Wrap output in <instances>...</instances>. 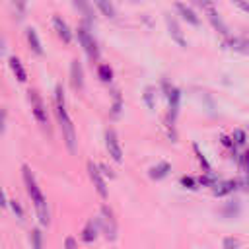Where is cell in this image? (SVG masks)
Here are the masks:
<instances>
[{"mask_svg": "<svg viewBox=\"0 0 249 249\" xmlns=\"http://www.w3.org/2000/svg\"><path fill=\"white\" fill-rule=\"evenodd\" d=\"M21 175H23V183H25V191L27 195L31 196V202L35 204V210H37V216H39V224L41 226H49L51 222V214H49V206H47V200L31 173V169L27 165H21Z\"/></svg>", "mask_w": 249, "mask_h": 249, "instance_id": "1", "label": "cell"}, {"mask_svg": "<svg viewBox=\"0 0 249 249\" xmlns=\"http://www.w3.org/2000/svg\"><path fill=\"white\" fill-rule=\"evenodd\" d=\"M54 107H56L54 111H56V119H58L64 142H66L68 150L74 152L76 150V130H74V124H72V121L68 117V111H66V101H64L62 86H56V89H54Z\"/></svg>", "mask_w": 249, "mask_h": 249, "instance_id": "2", "label": "cell"}, {"mask_svg": "<svg viewBox=\"0 0 249 249\" xmlns=\"http://www.w3.org/2000/svg\"><path fill=\"white\" fill-rule=\"evenodd\" d=\"M101 233L107 237V239H115L117 237V220H115V214L109 206H101V216H99V222H97Z\"/></svg>", "mask_w": 249, "mask_h": 249, "instance_id": "3", "label": "cell"}, {"mask_svg": "<svg viewBox=\"0 0 249 249\" xmlns=\"http://www.w3.org/2000/svg\"><path fill=\"white\" fill-rule=\"evenodd\" d=\"M27 93H29L31 111H33V115H35L37 123H39L41 126H49V115H47V107H45V103H43V99H41L39 91H37V89H29Z\"/></svg>", "mask_w": 249, "mask_h": 249, "instance_id": "4", "label": "cell"}, {"mask_svg": "<svg viewBox=\"0 0 249 249\" xmlns=\"http://www.w3.org/2000/svg\"><path fill=\"white\" fill-rule=\"evenodd\" d=\"M163 89H165V95H167V101H169V115H167V119H169V124H173L175 123V117L179 113L181 93H179V89L175 86H169L167 80H163Z\"/></svg>", "mask_w": 249, "mask_h": 249, "instance_id": "5", "label": "cell"}, {"mask_svg": "<svg viewBox=\"0 0 249 249\" xmlns=\"http://www.w3.org/2000/svg\"><path fill=\"white\" fill-rule=\"evenodd\" d=\"M78 41H80V45L84 47L86 54H88L91 60H97V56H99L97 43H95L93 35H91V33H89L86 27H78Z\"/></svg>", "mask_w": 249, "mask_h": 249, "instance_id": "6", "label": "cell"}, {"mask_svg": "<svg viewBox=\"0 0 249 249\" xmlns=\"http://www.w3.org/2000/svg\"><path fill=\"white\" fill-rule=\"evenodd\" d=\"M105 146H107V152L109 156L115 160V161H123V150H121V142H119V136L113 128H107L105 130Z\"/></svg>", "mask_w": 249, "mask_h": 249, "instance_id": "7", "label": "cell"}, {"mask_svg": "<svg viewBox=\"0 0 249 249\" xmlns=\"http://www.w3.org/2000/svg\"><path fill=\"white\" fill-rule=\"evenodd\" d=\"M88 171H89V179H91L95 191L99 193V196L101 198H107V185H105V179H103V175L99 171V165H95L93 161H89L88 163Z\"/></svg>", "mask_w": 249, "mask_h": 249, "instance_id": "8", "label": "cell"}, {"mask_svg": "<svg viewBox=\"0 0 249 249\" xmlns=\"http://www.w3.org/2000/svg\"><path fill=\"white\" fill-rule=\"evenodd\" d=\"M70 84H72L74 89H82L84 88V68H82L78 58H74L72 64H70Z\"/></svg>", "mask_w": 249, "mask_h": 249, "instance_id": "9", "label": "cell"}, {"mask_svg": "<svg viewBox=\"0 0 249 249\" xmlns=\"http://www.w3.org/2000/svg\"><path fill=\"white\" fill-rule=\"evenodd\" d=\"M53 25H54V31H56V35L64 41V43H70L72 41V31H70V27H68V23L60 18V16H54L53 18Z\"/></svg>", "mask_w": 249, "mask_h": 249, "instance_id": "10", "label": "cell"}, {"mask_svg": "<svg viewBox=\"0 0 249 249\" xmlns=\"http://www.w3.org/2000/svg\"><path fill=\"white\" fill-rule=\"evenodd\" d=\"M165 23H167V29H169V35H171V39L179 45V47H187V41H185V37H183V31H181V27H179V23L173 19V18H165Z\"/></svg>", "mask_w": 249, "mask_h": 249, "instance_id": "11", "label": "cell"}, {"mask_svg": "<svg viewBox=\"0 0 249 249\" xmlns=\"http://www.w3.org/2000/svg\"><path fill=\"white\" fill-rule=\"evenodd\" d=\"M175 8H177V12L181 14V18H183L187 23H191V25H198V23H200L198 16L195 14V10H193L191 6L183 4V2H177V4H175Z\"/></svg>", "mask_w": 249, "mask_h": 249, "instance_id": "12", "label": "cell"}, {"mask_svg": "<svg viewBox=\"0 0 249 249\" xmlns=\"http://www.w3.org/2000/svg\"><path fill=\"white\" fill-rule=\"evenodd\" d=\"M25 39H27V45L29 49L35 53V54H43V45H41V39L37 35V31L33 27H27L25 29Z\"/></svg>", "mask_w": 249, "mask_h": 249, "instance_id": "13", "label": "cell"}, {"mask_svg": "<svg viewBox=\"0 0 249 249\" xmlns=\"http://www.w3.org/2000/svg\"><path fill=\"white\" fill-rule=\"evenodd\" d=\"M237 181H222V183H216L214 187H212V193L216 195V196H226V195H230V193H233L235 189H237Z\"/></svg>", "mask_w": 249, "mask_h": 249, "instance_id": "14", "label": "cell"}, {"mask_svg": "<svg viewBox=\"0 0 249 249\" xmlns=\"http://www.w3.org/2000/svg\"><path fill=\"white\" fill-rule=\"evenodd\" d=\"M97 233H99V226H97L93 220H89V222L84 226V230H82V241L93 243V241L97 239Z\"/></svg>", "mask_w": 249, "mask_h": 249, "instance_id": "15", "label": "cell"}, {"mask_svg": "<svg viewBox=\"0 0 249 249\" xmlns=\"http://www.w3.org/2000/svg\"><path fill=\"white\" fill-rule=\"evenodd\" d=\"M8 64H10V70L16 74V78L19 82H25L27 80V72H25V68H23V64H21V60L18 56H10L8 58Z\"/></svg>", "mask_w": 249, "mask_h": 249, "instance_id": "16", "label": "cell"}, {"mask_svg": "<svg viewBox=\"0 0 249 249\" xmlns=\"http://www.w3.org/2000/svg\"><path fill=\"white\" fill-rule=\"evenodd\" d=\"M208 19L212 21V25H214V27H216V29H218V31H220V33H222L224 37H230L228 25H226V23H224V21L220 19V16H218V14H216V12H214V10L210 8V6H208Z\"/></svg>", "mask_w": 249, "mask_h": 249, "instance_id": "17", "label": "cell"}, {"mask_svg": "<svg viewBox=\"0 0 249 249\" xmlns=\"http://www.w3.org/2000/svg\"><path fill=\"white\" fill-rule=\"evenodd\" d=\"M169 171H171V165H169L167 161H160L158 165L150 167V173H148V175H150L152 179H163Z\"/></svg>", "mask_w": 249, "mask_h": 249, "instance_id": "18", "label": "cell"}, {"mask_svg": "<svg viewBox=\"0 0 249 249\" xmlns=\"http://www.w3.org/2000/svg\"><path fill=\"white\" fill-rule=\"evenodd\" d=\"M93 4L101 10L103 16H107V18H115V6H113L111 0H93Z\"/></svg>", "mask_w": 249, "mask_h": 249, "instance_id": "19", "label": "cell"}, {"mask_svg": "<svg viewBox=\"0 0 249 249\" xmlns=\"http://www.w3.org/2000/svg\"><path fill=\"white\" fill-rule=\"evenodd\" d=\"M228 45L235 51H241V53H249V41L241 39V37H230L228 39Z\"/></svg>", "mask_w": 249, "mask_h": 249, "instance_id": "20", "label": "cell"}, {"mask_svg": "<svg viewBox=\"0 0 249 249\" xmlns=\"http://www.w3.org/2000/svg\"><path fill=\"white\" fill-rule=\"evenodd\" d=\"M97 76H99L101 82L109 84V82L113 80V70H111V66H109V64H99V66H97Z\"/></svg>", "mask_w": 249, "mask_h": 249, "instance_id": "21", "label": "cell"}, {"mask_svg": "<svg viewBox=\"0 0 249 249\" xmlns=\"http://www.w3.org/2000/svg\"><path fill=\"white\" fill-rule=\"evenodd\" d=\"M29 241H31V249H43V233L39 228L31 230L29 233Z\"/></svg>", "mask_w": 249, "mask_h": 249, "instance_id": "22", "label": "cell"}, {"mask_svg": "<svg viewBox=\"0 0 249 249\" xmlns=\"http://www.w3.org/2000/svg\"><path fill=\"white\" fill-rule=\"evenodd\" d=\"M121 109H123V99H121V93L115 89V91H113V105H111V115H113V117H119V115H121Z\"/></svg>", "mask_w": 249, "mask_h": 249, "instance_id": "23", "label": "cell"}, {"mask_svg": "<svg viewBox=\"0 0 249 249\" xmlns=\"http://www.w3.org/2000/svg\"><path fill=\"white\" fill-rule=\"evenodd\" d=\"M193 150H195V154H196V160H198V161H200V165L204 167V171H206V173H210V163L206 161V158L202 156V152L198 150V146H196V144H193Z\"/></svg>", "mask_w": 249, "mask_h": 249, "instance_id": "24", "label": "cell"}, {"mask_svg": "<svg viewBox=\"0 0 249 249\" xmlns=\"http://www.w3.org/2000/svg\"><path fill=\"white\" fill-rule=\"evenodd\" d=\"M8 204H10L12 212L16 214V218H18V220H23V208H21V204H19L18 200H8Z\"/></svg>", "mask_w": 249, "mask_h": 249, "instance_id": "25", "label": "cell"}, {"mask_svg": "<svg viewBox=\"0 0 249 249\" xmlns=\"http://www.w3.org/2000/svg\"><path fill=\"white\" fill-rule=\"evenodd\" d=\"M196 183H200V185H204V187H214V185H216V177L210 175V173H208V175H200Z\"/></svg>", "mask_w": 249, "mask_h": 249, "instance_id": "26", "label": "cell"}, {"mask_svg": "<svg viewBox=\"0 0 249 249\" xmlns=\"http://www.w3.org/2000/svg\"><path fill=\"white\" fill-rule=\"evenodd\" d=\"M154 88H146V91H144V101H146V105H148V109H154Z\"/></svg>", "mask_w": 249, "mask_h": 249, "instance_id": "27", "label": "cell"}, {"mask_svg": "<svg viewBox=\"0 0 249 249\" xmlns=\"http://www.w3.org/2000/svg\"><path fill=\"white\" fill-rule=\"evenodd\" d=\"M233 144L239 146V144H245V132L243 130H233V136H231Z\"/></svg>", "mask_w": 249, "mask_h": 249, "instance_id": "28", "label": "cell"}, {"mask_svg": "<svg viewBox=\"0 0 249 249\" xmlns=\"http://www.w3.org/2000/svg\"><path fill=\"white\" fill-rule=\"evenodd\" d=\"M181 185H183V187H187V189H196V179H195V177L185 175V177H181Z\"/></svg>", "mask_w": 249, "mask_h": 249, "instance_id": "29", "label": "cell"}, {"mask_svg": "<svg viewBox=\"0 0 249 249\" xmlns=\"http://www.w3.org/2000/svg\"><path fill=\"white\" fill-rule=\"evenodd\" d=\"M224 249H239V239H235V237H226V239H224Z\"/></svg>", "mask_w": 249, "mask_h": 249, "instance_id": "30", "label": "cell"}, {"mask_svg": "<svg viewBox=\"0 0 249 249\" xmlns=\"http://www.w3.org/2000/svg\"><path fill=\"white\" fill-rule=\"evenodd\" d=\"M6 117H8L6 107H0V134L6 130Z\"/></svg>", "mask_w": 249, "mask_h": 249, "instance_id": "31", "label": "cell"}, {"mask_svg": "<svg viewBox=\"0 0 249 249\" xmlns=\"http://www.w3.org/2000/svg\"><path fill=\"white\" fill-rule=\"evenodd\" d=\"M241 165H243V171L247 173V179H249V150L241 156Z\"/></svg>", "mask_w": 249, "mask_h": 249, "instance_id": "32", "label": "cell"}, {"mask_svg": "<svg viewBox=\"0 0 249 249\" xmlns=\"http://www.w3.org/2000/svg\"><path fill=\"white\" fill-rule=\"evenodd\" d=\"M237 212H239V206H237V204H228V206L224 208V214H226V216H231V214L235 216Z\"/></svg>", "mask_w": 249, "mask_h": 249, "instance_id": "33", "label": "cell"}, {"mask_svg": "<svg viewBox=\"0 0 249 249\" xmlns=\"http://www.w3.org/2000/svg\"><path fill=\"white\" fill-rule=\"evenodd\" d=\"M231 2H233L237 8H241L243 12H247V14H249V0H231Z\"/></svg>", "mask_w": 249, "mask_h": 249, "instance_id": "34", "label": "cell"}, {"mask_svg": "<svg viewBox=\"0 0 249 249\" xmlns=\"http://www.w3.org/2000/svg\"><path fill=\"white\" fill-rule=\"evenodd\" d=\"M64 249H78V243L74 237H66L64 239Z\"/></svg>", "mask_w": 249, "mask_h": 249, "instance_id": "35", "label": "cell"}, {"mask_svg": "<svg viewBox=\"0 0 249 249\" xmlns=\"http://www.w3.org/2000/svg\"><path fill=\"white\" fill-rule=\"evenodd\" d=\"M14 2V6L19 10V14H23L25 12V6H27V0H12Z\"/></svg>", "mask_w": 249, "mask_h": 249, "instance_id": "36", "label": "cell"}, {"mask_svg": "<svg viewBox=\"0 0 249 249\" xmlns=\"http://www.w3.org/2000/svg\"><path fill=\"white\" fill-rule=\"evenodd\" d=\"M220 140H222V144H224V146H226V148H231V150H233V148H235V144H233V140H231V138H230V136H222V138H220Z\"/></svg>", "mask_w": 249, "mask_h": 249, "instance_id": "37", "label": "cell"}, {"mask_svg": "<svg viewBox=\"0 0 249 249\" xmlns=\"http://www.w3.org/2000/svg\"><path fill=\"white\" fill-rule=\"evenodd\" d=\"M8 204V200H6V195H4V189H2V185H0V208H4Z\"/></svg>", "mask_w": 249, "mask_h": 249, "instance_id": "38", "label": "cell"}, {"mask_svg": "<svg viewBox=\"0 0 249 249\" xmlns=\"http://www.w3.org/2000/svg\"><path fill=\"white\" fill-rule=\"evenodd\" d=\"M4 53V43H2V37H0V54Z\"/></svg>", "mask_w": 249, "mask_h": 249, "instance_id": "39", "label": "cell"}]
</instances>
